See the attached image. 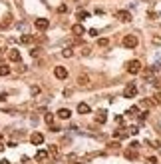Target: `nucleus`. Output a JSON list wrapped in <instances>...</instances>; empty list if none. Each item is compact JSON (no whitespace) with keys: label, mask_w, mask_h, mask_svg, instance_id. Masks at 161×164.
Segmentation results:
<instances>
[{"label":"nucleus","mask_w":161,"mask_h":164,"mask_svg":"<svg viewBox=\"0 0 161 164\" xmlns=\"http://www.w3.org/2000/svg\"><path fill=\"white\" fill-rule=\"evenodd\" d=\"M147 164H157V158H155V156H151V158H147Z\"/></svg>","instance_id":"nucleus-22"},{"label":"nucleus","mask_w":161,"mask_h":164,"mask_svg":"<svg viewBox=\"0 0 161 164\" xmlns=\"http://www.w3.org/2000/svg\"><path fill=\"white\" fill-rule=\"evenodd\" d=\"M78 112H80V114H90V112H92V108L88 106L85 102H80V104H78Z\"/></svg>","instance_id":"nucleus-9"},{"label":"nucleus","mask_w":161,"mask_h":164,"mask_svg":"<svg viewBox=\"0 0 161 164\" xmlns=\"http://www.w3.org/2000/svg\"><path fill=\"white\" fill-rule=\"evenodd\" d=\"M2 164H10V162H8V160H2Z\"/></svg>","instance_id":"nucleus-30"},{"label":"nucleus","mask_w":161,"mask_h":164,"mask_svg":"<svg viewBox=\"0 0 161 164\" xmlns=\"http://www.w3.org/2000/svg\"><path fill=\"white\" fill-rule=\"evenodd\" d=\"M88 34H90V36H94V38H95V36H98V30H95V28H92V30H90V32H88Z\"/></svg>","instance_id":"nucleus-23"},{"label":"nucleus","mask_w":161,"mask_h":164,"mask_svg":"<svg viewBox=\"0 0 161 164\" xmlns=\"http://www.w3.org/2000/svg\"><path fill=\"white\" fill-rule=\"evenodd\" d=\"M20 42H22V44H30V42H32V38H30V36H22Z\"/></svg>","instance_id":"nucleus-18"},{"label":"nucleus","mask_w":161,"mask_h":164,"mask_svg":"<svg viewBox=\"0 0 161 164\" xmlns=\"http://www.w3.org/2000/svg\"><path fill=\"white\" fill-rule=\"evenodd\" d=\"M98 44H100V46H108L109 40H108V38H100V40H98Z\"/></svg>","instance_id":"nucleus-20"},{"label":"nucleus","mask_w":161,"mask_h":164,"mask_svg":"<svg viewBox=\"0 0 161 164\" xmlns=\"http://www.w3.org/2000/svg\"><path fill=\"white\" fill-rule=\"evenodd\" d=\"M127 72L129 74H139V72H141V62H139V60H131V62H127Z\"/></svg>","instance_id":"nucleus-2"},{"label":"nucleus","mask_w":161,"mask_h":164,"mask_svg":"<svg viewBox=\"0 0 161 164\" xmlns=\"http://www.w3.org/2000/svg\"><path fill=\"white\" fill-rule=\"evenodd\" d=\"M72 32L76 34V36H82L85 30H84V26H82V24H74V26H72Z\"/></svg>","instance_id":"nucleus-12"},{"label":"nucleus","mask_w":161,"mask_h":164,"mask_svg":"<svg viewBox=\"0 0 161 164\" xmlns=\"http://www.w3.org/2000/svg\"><path fill=\"white\" fill-rule=\"evenodd\" d=\"M2 150H4V144H2V142H0V152H2Z\"/></svg>","instance_id":"nucleus-29"},{"label":"nucleus","mask_w":161,"mask_h":164,"mask_svg":"<svg viewBox=\"0 0 161 164\" xmlns=\"http://www.w3.org/2000/svg\"><path fill=\"white\" fill-rule=\"evenodd\" d=\"M8 58L12 60V62H18L20 58H22V54H20L18 50H10V52H8Z\"/></svg>","instance_id":"nucleus-11"},{"label":"nucleus","mask_w":161,"mask_h":164,"mask_svg":"<svg viewBox=\"0 0 161 164\" xmlns=\"http://www.w3.org/2000/svg\"><path fill=\"white\" fill-rule=\"evenodd\" d=\"M105 120H108V114H105L104 110H100L98 114H95V122H98V124H104Z\"/></svg>","instance_id":"nucleus-10"},{"label":"nucleus","mask_w":161,"mask_h":164,"mask_svg":"<svg viewBox=\"0 0 161 164\" xmlns=\"http://www.w3.org/2000/svg\"><path fill=\"white\" fill-rule=\"evenodd\" d=\"M78 18H80V20L90 18V12H85V10H80V12H78Z\"/></svg>","instance_id":"nucleus-15"},{"label":"nucleus","mask_w":161,"mask_h":164,"mask_svg":"<svg viewBox=\"0 0 161 164\" xmlns=\"http://www.w3.org/2000/svg\"><path fill=\"white\" fill-rule=\"evenodd\" d=\"M54 76L60 78V80H64V78H68V70L64 66H56L54 68Z\"/></svg>","instance_id":"nucleus-5"},{"label":"nucleus","mask_w":161,"mask_h":164,"mask_svg":"<svg viewBox=\"0 0 161 164\" xmlns=\"http://www.w3.org/2000/svg\"><path fill=\"white\" fill-rule=\"evenodd\" d=\"M137 44H139V40H137L135 34H127V36H123V46H125V48H135Z\"/></svg>","instance_id":"nucleus-1"},{"label":"nucleus","mask_w":161,"mask_h":164,"mask_svg":"<svg viewBox=\"0 0 161 164\" xmlns=\"http://www.w3.org/2000/svg\"><path fill=\"white\" fill-rule=\"evenodd\" d=\"M10 74V66H6V64H0V76H8Z\"/></svg>","instance_id":"nucleus-13"},{"label":"nucleus","mask_w":161,"mask_h":164,"mask_svg":"<svg viewBox=\"0 0 161 164\" xmlns=\"http://www.w3.org/2000/svg\"><path fill=\"white\" fill-rule=\"evenodd\" d=\"M70 116H72V112L68 110V108H60V110H58V118H62V120H68Z\"/></svg>","instance_id":"nucleus-8"},{"label":"nucleus","mask_w":161,"mask_h":164,"mask_svg":"<svg viewBox=\"0 0 161 164\" xmlns=\"http://www.w3.org/2000/svg\"><path fill=\"white\" fill-rule=\"evenodd\" d=\"M30 142H32L34 146H40L44 142V134H40V132H34L32 136H30Z\"/></svg>","instance_id":"nucleus-6"},{"label":"nucleus","mask_w":161,"mask_h":164,"mask_svg":"<svg viewBox=\"0 0 161 164\" xmlns=\"http://www.w3.org/2000/svg\"><path fill=\"white\" fill-rule=\"evenodd\" d=\"M32 94L36 96V94H40V88H36V86H32Z\"/></svg>","instance_id":"nucleus-28"},{"label":"nucleus","mask_w":161,"mask_h":164,"mask_svg":"<svg viewBox=\"0 0 161 164\" xmlns=\"http://www.w3.org/2000/svg\"><path fill=\"white\" fill-rule=\"evenodd\" d=\"M46 158H48L46 150H38V152H36V160H46Z\"/></svg>","instance_id":"nucleus-14"},{"label":"nucleus","mask_w":161,"mask_h":164,"mask_svg":"<svg viewBox=\"0 0 161 164\" xmlns=\"http://www.w3.org/2000/svg\"><path fill=\"white\" fill-rule=\"evenodd\" d=\"M46 122H48L50 126H54V116H52V114H46Z\"/></svg>","instance_id":"nucleus-19"},{"label":"nucleus","mask_w":161,"mask_h":164,"mask_svg":"<svg viewBox=\"0 0 161 164\" xmlns=\"http://www.w3.org/2000/svg\"><path fill=\"white\" fill-rule=\"evenodd\" d=\"M127 114H129V116H135V114H139V108H137V106H131V108L127 110Z\"/></svg>","instance_id":"nucleus-17"},{"label":"nucleus","mask_w":161,"mask_h":164,"mask_svg":"<svg viewBox=\"0 0 161 164\" xmlns=\"http://www.w3.org/2000/svg\"><path fill=\"white\" fill-rule=\"evenodd\" d=\"M50 154H58V148H56V146H50Z\"/></svg>","instance_id":"nucleus-26"},{"label":"nucleus","mask_w":161,"mask_h":164,"mask_svg":"<svg viewBox=\"0 0 161 164\" xmlns=\"http://www.w3.org/2000/svg\"><path fill=\"white\" fill-rule=\"evenodd\" d=\"M30 54H32V56L36 58V56H38V48H32V50H30Z\"/></svg>","instance_id":"nucleus-27"},{"label":"nucleus","mask_w":161,"mask_h":164,"mask_svg":"<svg viewBox=\"0 0 161 164\" xmlns=\"http://www.w3.org/2000/svg\"><path fill=\"white\" fill-rule=\"evenodd\" d=\"M72 54H74V52H72V48H66V50H64V56H72Z\"/></svg>","instance_id":"nucleus-24"},{"label":"nucleus","mask_w":161,"mask_h":164,"mask_svg":"<svg viewBox=\"0 0 161 164\" xmlns=\"http://www.w3.org/2000/svg\"><path fill=\"white\" fill-rule=\"evenodd\" d=\"M137 132H139L137 126H131V128H129V134H137Z\"/></svg>","instance_id":"nucleus-21"},{"label":"nucleus","mask_w":161,"mask_h":164,"mask_svg":"<svg viewBox=\"0 0 161 164\" xmlns=\"http://www.w3.org/2000/svg\"><path fill=\"white\" fill-rule=\"evenodd\" d=\"M34 26H36V30H48V26H50V22H48V18H36V22H34Z\"/></svg>","instance_id":"nucleus-4"},{"label":"nucleus","mask_w":161,"mask_h":164,"mask_svg":"<svg viewBox=\"0 0 161 164\" xmlns=\"http://www.w3.org/2000/svg\"><path fill=\"white\" fill-rule=\"evenodd\" d=\"M70 164H80V162H70Z\"/></svg>","instance_id":"nucleus-31"},{"label":"nucleus","mask_w":161,"mask_h":164,"mask_svg":"<svg viewBox=\"0 0 161 164\" xmlns=\"http://www.w3.org/2000/svg\"><path fill=\"white\" fill-rule=\"evenodd\" d=\"M125 158H129V160H135V158H137V154H135L133 150H127V152H125Z\"/></svg>","instance_id":"nucleus-16"},{"label":"nucleus","mask_w":161,"mask_h":164,"mask_svg":"<svg viewBox=\"0 0 161 164\" xmlns=\"http://www.w3.org/2000/svg\"><path fill=\"white\" fill-rule=\"evenodd\" d=\"M115 16H118V18L121 20V22H129V20H131V14H129L127 10H119V12H118Z\"/></svg>","instance_id":"nucleus-7"},{"label":"nucleus","mask_w":161,"mask_h":164,"mask_svg":"<svg viewBox=\"0 0 161 164\" xmlns=\"http://www.w3.org/2000/svg\"><path fill=\"white\" fill-rule=\"evenodd\" d=\"M80 84H88V76H80Z\"/></svg>","instance_id":"nucleus-25"},{"label":"nucleus","mask_w":161,"mask_h":164,"mask_svg":"<svg viewBox=\"0 0 161 164\" xmlns=\"http://www.w3.org/2000/svg\"><path fill=\"white\" fill-rule=\"evenodd\" d=\"M135 94H137V86H135V84H127L125 90H123V96L125 98H133Z\"/></svg>","instance_id":"nucleus-3"}]
</instances>
